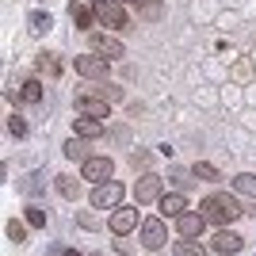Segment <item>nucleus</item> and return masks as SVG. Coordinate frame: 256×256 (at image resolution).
Here are the masks:
<instances>
[{
  "label": "nucleus",
  "instance_id": "obj_1",
  "mask_svg": "<svg viewBox=\"0 0 256 256\" xmlns=\"http://www.w3.org/2000/svg\"><path fill=\"white\" fill-rule=\"evenodd\" d=\"M206 218V226H230V222H237L241 218V203H237L234 195H206L203 199V210H199Z\"/></svg>",
  "mask_w": 256,
  "mask_h": 256
},
{
  "label": "nucleus",
  "instance_id": "obj_2",
  "mask_svg": "<svg viewBox=\"0 0 256 256\" xmlns=\"http://www.w3.org/2000/svg\"><path fill=\"white\" fill-rule=\"evenodd\" d=\"M92 12H96V20L107 23V27H126V8H122V0H92Z\"/></svg>",
  "mask_w": 256,
  "mask_h": 256
},
{
  "label": "nucleus",
  "instance_id": "obj_3",
  "mask_svg": "<svg viewBox=\"0 0 256 256\" xmlns=\"http://www.w3.org/2000/svg\"><path fill=\"white\" fill-rule=\"evenodd\" d=\"M111 172H115V160L111 157H88L84 164H80V176H84L88 184H111Z\"/></svg>",
  "mask_w": 256,
  "mask_h": 256
},
{
  "label": "nucleus",
  "instance_id": "obj_4",
  "mask_svg": "<svg viewBox=\"0 0 256 256\" xmlns=\"http://www.w3.org/2000/svg\"><path fill=\"white\" fill-rule=\"evenodd\" d=\"M73 69L84 76V80H104V76H107V62L96 58V54H80V58L73 62Z\"/></svg>",
  "mask_w": 256,
  "mask_h": 256
},
{
  "label": "nucleus",
  "instance_id": "obj_5",
  "mask_svg": "<svg viewBox=\"0 0 256 256\" xmlns=\"http://www.w3.org/2000/svg\"><path fill=\"white\" fill-rule=\"evenodd\" d=\"M122 203V184L111 180V184H100L96 192H92V206H100V210H111V206Z\"/></svg>",
  "mask_w": 256,
  "mask_h": 256
},
{
  "label": "nucleus",
  "instance_id": "obj_6",
  "mask_svg": "<svg viewBox=\"0 0 256 256\" xmlns=\"http://www.w3.org/2000/svg\"><path fill=\"white\" fill-rule=\"evenodd\" d=\"M164 241H168V230H164V222H160V218H150V222H142V245L150 248V252H157Z\"/></svg>",
  "mask_w": 256,
  "mask_h": 256
},
{
  "label": "nucleus",
  "instance_id": "obj_7",
  "mask_svg": "<svg viewBox=\"0 0 256 256\" xmlns=\"http://www.w3.org/2000/svg\"><path fill=\"white\" fill-rule=\"evenodd\" d=\"M76 107H80V115H88V118H104L107 111H111V104H104V100H100L96 92H88V88L76 92Z\"/></svg>",
  "mask_w": 256,
  "mask_h": 256
},
{
  "label": "nucleus",
  "instance_id": "obj_8",
  "mask_svg": "<svg viewBox=\"0 0 256 256\" xmlns=\"http://www.w3.org/2000/svg\"><path fill=\"white\" fill-rule=\"evenodd\" d=\"M111 234L115 237H126L130 230H134V226H138V210H134V206H115V214H111Z\"/></svg>",
  "mask_w": 256,
  "mask_h": 256
},
{
  "label": "nucleus",
  "instance_id": "obj_9",
  "mask_svg": "<svg viewBox=\"0 0 256 256\" xmlns=\"http://www.w3.org/2000/svg\"><path fill=\"white\" fill-rule=\"evenodd\" d=\"M92 54L104 58V62H118L122 58V42L111 38V34H92Z\"/></svg>",
  "mask_w": 256,
  "mask_h": 256
},
{
  "label": "nucleus",
  "instance_id": "obj_10",
  "mask_svg": "<svg viewBox=\"0 0 256 256\" xmlns=\"http://www.w3.org/2000/svg\"><path fill=\"white\" fill-rule=\"evenodd\" d=\"M203 226H206V218L203 214H180V222H176V230H180V241H195V237L203 234Z\"/></svg>",
  "mask_w": 256,
  "mask_h": 256
},
{
  "label": "nucleus",
  "instance_id": "obj_11",
  "mask_svg": "<svg viewBox=\"0 0 256 256\" xmlns=\"http://www.w3.org/2000/svg\"><path fill=\"white\" fill-rule=\"evenodd\" d=\"M134 199H138V203H153V199H164V195H160V180L157 176H142L138 184H134Z\"/></svg>",
  "mask_w": 256,
  "mask_h": 256
},
{
  "label": "nucleus",
  "instance_id": "obj_12",
  "mask_svg": "<svg viewBox=\"0 0 256 256\" xmlns=\"http://www.w3.org/2000/svg\"><path fill=\"white\" fill-rule=\"evenodd\" d=\"M210 245H214V252H241V245H245V241H241L234 230H218Z\"/></svg>",
  "mask_w": 256,
  "mask_h": 256
},
{
  "label": "nucleus",
  "instance_id": "obj_13",
  "mask_svg": "<svg viewBox=\"0 0 256 256\" xmlns=\"http://www.w3.org/2000/svg\"><path fill=\"white\" fill-rule=\"evenodd\" d=\"M160 214H168V218H180V214H188V195L184 192H172L160 199Z\"/></svg>",
  "mask_w": 256,
  "mask_h": 256
},
{
  "label": "nucleus",
  "instance_id": "obj_14",
  "mask_svg": "<svg viewBox=\"0 0 256 256\" xmlns=\"http://www.w3.org/2000/svg\"><path fill=\"white\" fill-rule=\"evenodd\" d=\"M73 134H76V138H88V142H92V138H104V126H100V118L80 115V118L73 122Z\"/></svg>",
  "mask_w": 256,
  "mask_h": 256
},
{
  "label": "nucleus",
  "instance_id": "obj_15",
  "mask_svg": "<svg viewBox=\"0 0 256 256\" xmlns=\"http://www.w3.org/2000/svg\"><path fill=\"white\" fill-rule=\"evenodd\" d=\"M34 69H38V73H46V76H62V58H58V54H50V50H42L38 58H34Z\"/></svg>",
  "mask_w": 256,
  "mask_h": 256
},
{
  "label": "nucleus",
  "instance_id": "obj_16",
  "mask_svg": "<svg viewBox=\"0 0 256 256\" xmlns=\"http://www.w3.org/2000/svg\"><path fill=\"white\" fill-rule=\"evenodd\" d=\"M234 195L256 199V176H252V172H241V176H234Z\"/></svg>",
  "mask_w": 256,
  "mask_h": 256
},
{
  "label": "nucleus",
  "instance_id": "obj_17",
  "mask_svg": "<svg viewBox=\"0 0 256 256\" xmlns=\"http://www.w3.org/2000/svg\"><path fill=\"white\" fill-rule=\"evenodd\" d=\"M84 142H88V138H69V142H65V157H73V160H88L92 153H88Z\"/></svg>",
  "mask_w": 256,
  "mask_h": 256
},
{
  "label": "nucleus",
  "instance_id": "obj_18",
  "mask_svg": "<svg viewBox=\"0 0 256 256\" xmlns=\"http://www.w3.org/2000/svg\"><path fill=\"white\" fill-rule=\"evenodd\" d=\"M20 100H23V104H38V100H42V84H38V80H23Z\"/></svg>",
  "mask_w": 256,
  "mask_h": 256
},
{
  "label": "nucleus",
  "instance_id": "obj_19",
  "mask_svg": "<svg viewBox=\"0 0 256 256\" xmlns=\"http://www.w3.org/2000/svg\"><path fill=\"white\" fill-rule=\"evenodd\" d=\"M76 16H73V20H76V27H80V31H88V27H92V20H96V12H92V4H88V8H84V4H76Z\"/></svg>",
  "mask_w": 256,
  "mask_h": 256
},
{
  "label": "nucleus",
  "instance_id": "obj_20",
  "mask_svg": "<svg viewBox=\"0 0 256 256\" xmlns=\"http://www.w3.org/2000/svg\"><path fill=\"white\" fill-rule=\"evenodd\" d=\"M54 188H58V195H62V199H73V195H76V180H73V176H58V180H54Z\"/></svg>",
  "mask_w": 256,
  "mask_h": 256
},
{
  "label": "nucleus",
  "instance_id": "obj_21",
  "mask_svg": "<svg viewBox=\"0 0 256 256\" xmlns=\"http://www.w3.org/2000/svg\"><path fill=\"white\" fill-rule=\"evenodd\" d=\"M172 256H206V248L199 245V241H180Z\"/></svg>",
  "mask_w": 256,
  "mask_h": 256
},
{
  "label": "nucleus",
  "instance_id": "obj_22",
  "mask_svg": "<svg viewBox=\"0 0 256 256\" xmlns=\"http://www.w3.org/2000/svg\"><path fill=\"white\" fill-rule=\"evenodd\" d=\"M142 16H146V20H160V16H164V4H160V0H142Z\"/></svg>",
  "mask_w": 256,
  "mask_h": 256
},
{
  "label": "nucleus",
  "instance_id": "obj_23",
  "mask_svg": "<svg viewBox=\"0 0 256 256\" xmlns=\"http://www.w3.org/2000/svg\"><path fill=\"white\" fill-rule=\"evenodd\" d=\"M31 31H50V16H46V12H31Z\"/></svg>",
  "mask_w": 256,
  "mask_h": 256
},
{
  "label": "nucleus",
  "instance_id": "obj_24",
  "mask_svg": "<svg viewBox=\"0 0 256 256\" xmlns=\"http://www.w3.org/2000/svg\"><path fill=\"white\" fill-rule=\"evenodd\" d=\"M8 130H12V138H27V122H23V115H12Z\"/></svg>",
  "mask_w": 256,
  "mask_h": 256
},
{
  "label": "nucleus",
  "instance_id": "obj_25",
  "mask_svg": "<svg viewBox=\"0 0 256 256\" xmlns=\"http://www.w3.org/2000/svg\"><path fill=\"white\" fill-rule=\"evenodd\" d=\"M27 226H31V230H42V226H46V214L38 210V206H27Z\"/></svg>",
  "mask_w": 256,
  "mask_h": 256
},
{
  "label": "nucleus",
  "instance_id": "obj_26",
  "mask_svg": "<svg viewBox=\"0 0 256 256\" xmlns=\"http://www.w3.org/2000/svg\"><path fill=\"white\" fill-rule=\"evenodd\" d=\"M195 180H218V168H214V164H195Z\"/></svg>",
  "mask_w": 256,
  "mask_h": 256
},
{
  "label": "nucleus",
  "instance_id": "obj_27",
  "mask_svg": "<svg viewBox=\"0 0 256 256\" xmlns=\"http://www.w3.org/2000/svg\"><path fill=\"white\" fill-rule=\"evenodd\" d=\"M23 234H27L23 222H8V237H12V241H23Z\"/></svg>",
  "mask_w": 256,
  "mask_h": 256
},
{
  "label": "nucleus",
  "instance_id": "obj_28",
  "mask_svg": "<svg viewBox=\"0 0 256 256\" xmlns=\"http://www.w3.org/2000/svg\"><path fill=\"white\" fill-rule=\"evenodd\" d=\"M76 222H80V230H96V222H92V214H80Z\"/></svg>",
  "mask_w": 256,
  "mask_h": 256
},
{
  "label": "nucleus",
  "instance_id": "obj_29",
  "mask_svg": "<svg viewBox=\"0 0 256 256\" xmlns=\"http://www.w3.org/2000/svg\"><path fill=\"white\" fill-rule=\"evenodd\" d=\"M54 256H84V252H76V248H65V252H62V248H54Z\"/></svg>",
  "mask_w": 256,
  "mask_h": 256
},
{
  "label": "nucleus",
  "instance_id": "obj_30",
  "mask_svg": "<svg viewBox=\"0 0 256 256\" xmlns=\"http://www.w3.org/2000/svg\"><path fill=\"white\" fill-rule=\"evenodd\" d=\"M122 4H134V0H122Z\"/></svg>",
  "mask_w": 256,
  "mask_h": 256
}]
</instances>
